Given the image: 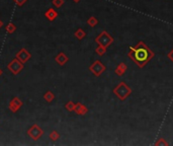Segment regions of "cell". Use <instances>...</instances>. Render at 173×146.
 I'll return each mask as SVG.
<instances>
[{
  "instance_id": "cell-16",
  "label": "cell",
  "mask_w": 173,
  "mask_h": 146,
  "mask_svg": "<svg viewBox=\"0 0 173 146\" xmlns=\"http://www.w3.org/2000/svg\"><path fill=\"white\" fill-rule=\"evenodd\" d=\"M126 70H127V66H126V65H124V64H120V66H119V68H117L116 70V73L117 75L121 76Z\"/></svg>"
},
{
  "instance_id": "cell-20",
  "label": "cell",
  "mask_w": 173,
  "mask_h": 146,
  "mask_svg": "<svg viewBox=\"0 0 173 146\" xmlns=\"http://www.w3.org/2000/svg\"><path fill=\"white\" fill-rule=\"evenodd\" d=\"M14 3L17 5V6H23V4H25L27 3V0H13Z\"/></svg>"
},
{
  "instance_id": "cell-9",
  "label": "cell",
  "mask_w": 173,
  "mask_h": 146,
  "mask_svg": "<svg viewBox=\"0 0 173 146\" xmlns=\"http://www.w3.org/2000/svg\"><path fill=\"white\" fill-rule=\"evenodd\" d=\"M69 60V58L67 57V55L64 54L63 52L59 53L56 57H55V61L57 62L59 65H61V66H64V65L67 63Z\"/></svg>"
},
{
  "instance_id": "cell-8",
  "label": "cell",
  "mask_w": 173,
  "mask_h": 146,
  "mask_svg": "<svg viewBox=\"0 0 173 146\" xmlns=\"http://www.w3.org/2000/svg\"><path fill=\"white\" fill-rule=\"evenodd\" d=\"M104 66H103V64L101 63V62H99V61H95L94 63L91 65L90 68H89V70L93 73L94 75H100L102 72L104 71Z\"/></svg>"
},
{
  "instance_id": "cell-2",
  "label": "cell",
  "mask_w": 173,
  "mask_h": 146,
  "mask_svg": "<svg viewBox=\"0 0 173 146\" xmlns=\"http://www.w3.org/2000/svg\"><path fill=\"white\" fill-rule=\"evenodd\" d=\"M23 64L24 63H23V62L19 61L15 57L9 62V64L7 65V68H8V70L11 72L13 75H17L18 73L23 69Z\"/></svg>"
},
{
  "instance_id": "cell-12",
  "label": "cell",
  "mask_w": 173,
  "mask_h": 146,
  "mask_svg": "<svg viewBox=\"0 0 173 146\" xmlns=\"http://www.w3.org/2000/svg\"><path fill=\"white\" fill-rule=\"evenodd\" d=\"M44 98H45V101H47V103H52L55 98V96L51 90H48L47 92L44 94Z\"/></svg>"
},
{
  "instance_id": "cell-10",
  "label": "cell",
  "mask_w": 173,
  "mask_h": 146,
  "mask_svg": "<svg viewBox=\"0 0 173 146\" xmlns=\"http://www.w3.org/2000/svg\"><path fill=\"white\" fill-rule=\"evenodd\" d=\"M45 16H46V18H47L48 20L54 21L57 18V16H58V12L54 8H49L45 12Z\"/></svg>"
},
{
  "instance_id": "cell-7",
  "label": "cell",
  "mask_w": 173,
  "mask_h": 146,
  "mask_svg": "<svg viewBox=\"0 0 173 146\" xmlns=\"http://www.w3.org/2000/svg\"><path fill=\"white\" fill-rule=\"evenodd\" d=\"M15 57H16L19 61L23 62V63H25V62H27V61L32 58V54L29 53L27 49L23 48V49H20V50L16 53Z\"/></svg>"
},
{
  "instance_id": "cell-25",
  "label": "cell",
  "mask_w": 173,
  "mask_h": 146,
  "mask_svg": "<svg viewBox=\"0 0 173 146\" xmlns=\"http://www.w3.org/2000/svg\"><path fill=\"white\" fill-rule=\"evenodd\" d=\"M73 1H74L75 3H78V2L80 1V0H73Z\"/></svg>"
},
{
  "instance_id": "cell-6",
  "label": "cell",
  "mask_w": 173,
  "mask_h": 146,
  "mask_svg": "<svg viewBox=\"0 0 173 146\" xmlns=\"http://www.w3.org/2000/svg\"><path fill=\"white\" fill-rule=\"evenodd\" d=\"M21 105H23V101L19 100V97H14L10 101V103L8 105V109L11 113H16L21 108Z\"/></svg>"
},
{
  "instance_id": "cell-13",
  "label": "cell",
  "mask_w": 173,
  "mask_h": 146,
  "mask_svg": "<svg viewBox=\"0 0 173 146\" xmlns=\"http://www.w3.org/2000/svg\"><path fill=\"white\" fill-rule=\"evenodd\" d=\"M5 31L7 32V34H13V32L16 31V25L13 23H9L5 27Z\"/></svg>"
},
{
  "instance_id": "cell-4",
  "label": "cell",
  "mask_w": 173,
  "mask_h": 146,
  "mask_svg": "<svg viewBox=\"0 0 173 146\" xmlns=\"http://www.w3.org/2000/svg\"><path fill=\"white\" fill-rule=\"evenodd\" d=\"M115 93L120 98V100H124V98L131 93V89L127 86L126 83L121 82L119 86L115 88Z\"/></svg>"
},
{
  "instance_id": "cell-21",
  "label": "cell",
  "mask_w": 173,
  "mask_h": 146,
  "mask_svg": "<svg viewBox=\"0 0 173 146\" xmlns=\"http://www.w3.org/2000/svg\"><path fill=\"white\" fill-rule=\"evenodd\" d=\"M105 48H103V47H101V46H99L98 47V48L96 49V52L99 54V55H102V54H103L104 52H105V50H104Z\"/></svg>"
},
{
  "instance_id": "cell-15",
  "label": "cell",
  "mask_w": 173,
  "mask_h": 146,
  "mask_svg": "<svg viewBox=\"0 0 173 146\" xmlns=\"http://www.w3.org/2000/svg\"><path fill=\"white\" fill-rule=\"evenodd\" d=\"M49 137H50V139L52 141H57L58 139H60V134H59L57 131L54 130V131H52V132L50 133Z\"/></svg>"
},
{
  "instance_id": "cell-14",
  "label": "cell",
  "mask_w": 173,
  "mask_h": 146,
  "mask_svg": "<svg viewBox=\"0 0 173 146\" xmlns=\"http://www.w3.org/2000/svg\"><path fill=\"white\" fill-rule=\"evenodd\" d=\"M86 36V34H85V32H84L82 28H78V30H77L76 32H75V36L78 40H82L84 36Z\"/></svg>"
},
{
  "instance_id": "cell-22",
  "label": "cell",
  "mask_w": 173,
  "mask_h": 146,
  "mask_svg": "<svg viewBox=\"0 0 173 146\" xmlns=\"http://www.w3.org/2000/svg\"><path fill=\"white\" fill-rule=\"evenodd\" d=\"M168 57H169V58H170V59H171V61H173V50L171 51V52H170V53H169V54H168Z\"/></svg>"
},
{
  "instance_id": "cell-11",
  "label": "cell",
  "mask_w": 173,
  "mask_h": 146,
  "mask_svg": "<svg viewBox=\"0 0 173 146\" xmlns=\"http://www.w3.org/2000/svg\"><path fill=\"white\" fill-rule=\"evenodd\" d=\"M74 111L78 115H85L86 113L88 112V110H87V108L85 107V105H83L82 104L78 103V104L75 105V110H74Z\"/></svg>"
},
{
  "instance_id": "cell-23",
  "label": "cell",
  "mask_w": 173,
  "mask_h": 146,
  "mask_svg": "<svg viewBox=\"0 0 173 146\" xmlns=\"http://www.w3.org/2000/svg\"><path fill=\"white\" fill-rule=\"evenodd\" d=\"M3 25H4V24H3V21H2L1 19H0V28H1L3 27Z\"/></svg>"
},
{
  "instance_id": "cell-18",
  "label": "cell",
  "mask_w": 173,
  "mask_h": 146,
  "mask_svg": "<svg viewBox=\"0 0 173 146\" xmlns=\"http://www.w3.org/2000/svg\"><path fill=\"white\" fill-rule=\"evenodd\" d=\"M52 4L56 7V8H59V7H61L64 4V0H53Z\"/></svg>"
},
{
  "instance_id": "cell-3",
  "label": "cell",
  "mask_w": 173,
  "mask_h": 146,
  "mask_svg": "<svg viewBox=\"0 0 173 146\" xmlns=\"http://www.w3.org/2000/svg\"><path fill=\"white\" fill-rule=\"evenodd\" d=\"M44 134V130L40 128L39 125H36V124H35V125H32L29 129L27 130V135L29 138H32V140H39L40 137L43 136Z\"/></svg>"
},
{
  "instance_id": "cell-5",
  "label": "cell",
  "mask_w": 173,
  "mask_h": 146,
  "mask_svg": "<svg viewBox=\"0 0 173 146\" xmlns=\"http://www.w3.org/2000/svg\"><path fill=\"white\" fill-rule=\"evenodd\" d=\"M95 41H96L101 47H103V48H106V47L109 46L110 44H112V38L108 34V32H101V34L97 36Z\"/></svg>"
},
{
  "instance_id": "cell-24",
  "label": "cell",
  "mask_w": 173,
  "mask_h": 146,
  "mask_svg": "<svg viewBox=\"0 0 173 146\" xmlns=\"http://www.w3.org/2000/svg\"><path fill=\"white\" fill-rule=\"evenodd\" d=\"M3 74V71H2V69L1 68H0V76H1Z\"/></svg>"
},
{
  "instance_id": "cell-17",
  "label": "cell",
  "mask_w": 173,
  "mask_h": 146,
  "mask_svg": "<svg viewBox=\"0 0 173 146\" xmlns=\"http://www.w3.org/2000/svg\"><path fill=\"white\" fill-rule=\"evenodd\" d=\"M75 105L76 104L72 103V101H68V103L65 105V107H66V109L68 110V111L72 112V111H74V110H75Z\"/></svg>"
},
{
  "instance_id": "cell-19",
  "label": "cell",
  "mask_w": 173,
  "mask_h": 146,
  "mask_svg": "<svg viewBox=\"0 0 173 146\" xmlns=\"http://www.w3.org/2000/svg\"><path fill=\"white\" fill-rule=\"evenodd\" d=\"M87 23H88V24L90 25V27H94V25L97 24V19L95 17L92 16V17H90L89 19L87 20Z\"/></svg>"
},
{
  "instance_id": "cell-1",
  "label": "cell",
  "mask_w": 173,
  "mask_h": 146,
  "mask_svg": "<svg viewBox=\"0 0 173 146\" xmlns=\"http://www.w3.org/2000/svg\"><path fill=\"white\" fill-rule=\"evenodd\" d=\"M129 56L138 64L139 67H144V65L151 60L154 54L144 43L139 42L137 46L134 48H131V52L129 53Z\"/></svg>"
}]
</instances>
